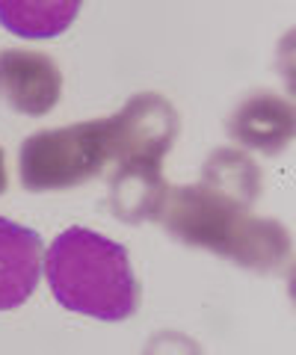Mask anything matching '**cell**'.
<instances>
[{
	"label": "cell",
	"instance_id": "1",
	"mask_svg": "<svg viewBox=\"0 0 296 355\" xmlns=\"http://www.w3.org/2000/svg\"><path fill=\"white\" fill-rule=\"evenodd\" d=\"M157 219L172 240L211 249L255 272H276L290 258V237L284 225L252 216L249 207L204 184L169 190Z\"/></svg>",
	"mask_w": 296,
	"mask_h": 355
},
{
	"label": "cell",
	"instance_id": "2",
	"mask_svg": "<svg viewBox=\"0 0 296 355\" xmlns=\"http://www.w3.org/2000/svg\"><path fill=\"white\" fill-rule=\"evenodd\" d=\"M42 270L53 299L74 314L119 323L139 305V284L125 246L92 228H65L45 252Z\"/></svg>",
	"mask_w": 296,
	"mask_h": 355
},
{
	"label": "cell",
	"instance_id": "3",
	"mask_svg": "<svg viewBox=\"0 0 296 355\" xmlns=\"http://www.w3.org/2000/svg\"><path fill=\"white\" fill-rule=\"evenodd\" d=\"M107 163V119L30 133L18 154L21 184L30 193H57L80 187L101 175Z\"/></svg>",
	"mask_w": 296,
	"mask_h": 355
},
{
	"label": "cell",
	"instance_id": "4",
	"mask_svg": "<svg viewBox=\"0 0 296 355\" xmlns=\"http://www.w3.org/2000/svg\"><path fill=\"white\" fill-rule=\"evenodd\" d=\"M178 137V113L157 92H139L107 119L110 160L160 163Z\"/></svg>",
	"mask_w": 296,
	"mask_h": 355
},
{
	"label": "cell",
	"instance_id": "5",
	"mask_svg": "<svg viewBox=\"0 0 296 355\" xmlns=\"http://www.w3.org/2000/svg\"><path fill=\"white\" fill-rule=\"evenodd\" d=\"M62 98L60 65L39 51L0 53V101L21 116H45Z\"/></svg>",
	"mask_w": 296,
	"mask_h": 355
},
{
	"label": "cell",
	"instance_id": "6",
	"mask_svg": "<svg viewBox=\"0 0 296 355\" xmlns=\"http://www.w3.org/2000/svg\"><path fill=\"white\" fill-rule=\"evenodd\" d=\"M45 246L27 225L0 216V311L21 308L39 287Z\"/></svg>",
	"mask_w": 296,
	"mask_h": 355
},
{
	"label": "cell",
	"instance_id": "7",
	"mask_svg": "<svg viewBox=\"0 0 296 355\" xmlns=\"http://www.w3.org/2000/svg\"><path fill=\"white\" fill-rule=\"evenodd\" d=\"M296 130L293 107L276 92H255L237 104L228 133L246 148L261 154H281Z\"/></svg>",
	"mask_w": 296,
	"mask_h": 355
},
{
	"label": "cell",
	"instance_id": "8",
	"mask_svg": "<svg viewBox=\"0 0 296 355\" xmlns=\"http://www.w3.org/2000/svg\"><path fill=\"white\" fill-rule=\"evenodd\" d=\"M169 187L160 175V163L122 160L110 178V207L122 222H148L160 216Z\"/></svg>",
	"mask_w": 296,
	"mask_h": 355
},
{
	"label": "cell",
	"instance_id": "9",
	"mask_svg": "<svg viewBox=\"0 0 296 355\" xmlns=\"http://www.w3.org/2000/svg\"><path fill=\"white\" fill-rule=\"evenodd\" d=\"M83 0H0V27L21 39H53L78 18Z\"/></svg>",
	"mask_w": 296,
	"mask_h": 355
},
{
	"label": "cell",
	"instance_id": "10",
	"mask_svg": "<svg viewBox=\"0 0 296 355\" xmlns=\"http://www.w3.org/2000/svg\"><path fill=\"white\" fill-rule=\"evenodd\" d=\"M202 184L216 190L219 196L232 198V202L252 207L261 196V172L249 154L237 148H219L204 163Z\"/></svg>",
	"mask_w": 296,
	"mask_h": 355
},
{
	"label": "cell",
	"instance_id": "11",
	"mask_svg": "<svg viewBox=\"0 0 296 355\" xmlns=\"http://www.w3.org/2000/svg\"><path fill=\"white\" fill-rule=\"evenodd\" d=\"M6 190V163H3V148H0V196Z\"/></svg>",
	"mask_w": 296,
	"mask_h": 355
}]
</instances>
